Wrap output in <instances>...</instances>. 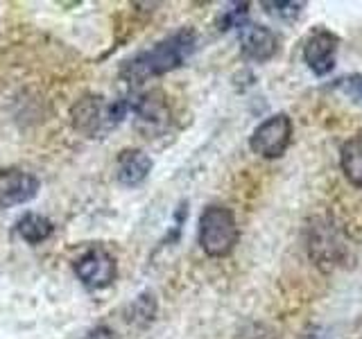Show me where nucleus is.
<instances>
[{"label":"nucleus","instance_id":"nucleus-1","mask_svg":"<svg viewBox=\"0 0 362 339\" xmlns=\"http://www.w3.org/2000/svg\"><path fill=\"white\" fill-rule=\"evenodd\" d=\"M197 48V32L190 28H181L170 37L154 43L150 50H143L120 68V77L127 84H143L147 79L165 75L184 64Z\"/></svg>","mask_w":362,"mask_h":339},{"label":"nucleus","instance_id":"nucleus-2","mask_svg":"<svg viewBox=\"0 0 362 339\" xmlns=\"http://www.w3.org/2000/svg\"><path fill=\"white\" fill-rule=\"evenodd\" d=\"M134 109V95L129 97H116V100H105L102 95H84L77 100V105L71 109L73 127L82 131L90 138L105 136L109 129L118 127V124L129 116Z\"/></svg>","mask_w":362,"mask_h":339},{"label":"nucleus","instance_id":"nucleus-3","mask_svg":"<svg viewBox=\"0 0 362 339\" xmlns=\"http://www.w3.org/2000/svg\"><path fill=\"white\" fill-rule=\"evenodd\" d=\"M240 237L233 210L224 206H206L199 218V244L211 258L229 256Z\"/></svg>","mask_w":362,"mask_h":339},{"label":"nucleus","instance_id":"nucleus-4","mask_svg":"<svg viewBox=\"0 0 362 339\" xmlns=\"http://www.w3.org/2000/svg\"><path fill=\"white\" fill-rule=\"evenodd\" d=\"M290 141H292V120L286 113H274V116L265 118L254 129L252 138H249V147H252L254 154L263 158H279L288 150Z\"/></svg>","mask_w":362,"mask_h":339},{"label":"nucleus","instance_id":"nucleus-5","mask_svg":"<svg viewBox=\"0 0 362 339\" xmlns=\"http://www.w3.org/2000/svg\"><path fill=\"white\" fill-rule=\"evenodd\" d=\"M339 48V37L331 30L317 28L303 41V61L317 77L333 73L335 54Z\"/></svg>","mask_w":362,"mask_h":339},{"label":"nucleus","instance_id":"nucleus-6","mask_svg":"<svg viewBox=\"0 0 362 339\" xmlns=\"http://www.w3.org/2000/svg\"><path fill=\"white\" fill-rule=\"evenodd\" d=\"M116 260L107 251V249L95 246L88 249V251L75 263V274L77 278L84 282L90 290H100L107 287L116 280Z\"/></svg>","mask_w":362,"mask_h":339},{"label":"nucleus","instance_id":"nucleus-7","mask_svg":"<svg viewBox=\"0 0 362 339\" xmlns=\"http://www.w3.org/2000/svg\"><path fill=\"white\" fill-rule=\"evenodd\" d=\"M39 179L23 170H0V206L11 208L37 197Z\"/></svg>","mask_w":362,"mask_h":339},{"label":"nucleus","instance_id":"nucleus-8","mask_svg":"<svg viewBox=\"0 0 362 339\" xmlns=\"http://www.w3.org/2000/svg\"><path fill=\"white\" fill-rule=\"evenodd\" d=\"M279 50L276 34L265 25L249 23L240 30V52L249 61H269Z\"/></svg>","mask_w":362,"mask_h":339},{"label":"nucleus","instance_id":"nucleus-9","mask_svg":"<svg viewBox=\"0 0 362 339\" xmlns=\"http://www.w3.org/2000/svg\"><path fill=\"white\" fill-rule=\"evenodd\" d=\"M132 113L136 116V124H139L141 129H145L147 133L163 129L170 122L168 102L161 93H158V90H150V93H143V95H134Z\"/></svg>","mask_w":362,"mask_h":339},{"label":"nucleus","instance_id":"nucleus-10","mask_svg":"<svg viewBox=\"0 0 362 339\" xmlns=\"http://www.w3.org/2000/svg\"><path fill=\"white\" fill-rule=\"evenodd\" d=\"M152 172V158L143 150H122L116 158V179L122 186H141Z\"/></svg>","mask_w":362,"mask_h":339},{"label":"nucleus","instance_id":"nucleus-11","mask_svg":"<svg viewBox=\"0 0 362 339\" xmlns=\"http://www.w3.org/2000/svg\"><path fill=\"white\" fill-rule=\"evenodd\" d=\"M339 165H342V172L349 179V184L362 188V136L344 141L342 150H339Z\"/></svg>","mask_w":362,"mask_h":339},{"label":"nucleus","instance_id":"nucleus-12","mask_svg":"<svg viewBox=\"0 0 362 339\" xmlns=\"http://www.w3.org/2000/svg\"><path fill=\"white\" fill-rule=\"evenodd\" d=\"M18 235L30 244H39L52 235V222L39 213H25L18 220Z\"/></svg>","mask_w":362,"mask_h":339},{"label":"nucleus","instance_id":"nucleus-13","mask_svg":"<svg viewBox=\"0 0 362 339\" xmlns=\"http://www.w3.org/2000/svg\"><path fill=\"white\" fill-rule=\"evenodd\" d=\"M247 16H249V3H233V5H229L222 11L218 25H220L222 32L233 30V28L243 30L247 25Z\"/></svg>","mask_w":362,"mask_h":339},{"label":"nucleus","instance_id":"nucleus-14","mask_svg":"<svg viewBox=\"0 0 362 339\" xmlns=\"http://www.w3.org/2000/svg\"><path fill=\"white\" fill-rule=\"evenodd\" d=\"M154 314H156V301L152 299V294H141V297L132 303L129 321L139 326H147L154 319Z\"/></svg>","mask_w":362,"mask_h":339},{"label":"nucleus","instance_id":"nucleus-15","mask_svg":"<svg viewBox=\"0 0 362 339\" xmlns=\"http://www.w3.org/2000/svg\"><path fill=\"white\" fill-rule=\"evenodd\" d=\"M263 7L267 9V14L283 20H294L303 11L301 3H288V0L286 3H263Z\"/></svg>","mask_w":362,"mask_h":339},{"label":"nucleus","instance_id":"nucleus-16","mask_svg":"<svg viewBox=\"0 0 362 339\" xmlns=\"http://www.w3.org/2000/svg\"><path fill=\"white\" fill-rule=\"evenodd\" d=\"M333 86L339 88V90H344L346 95L362 102V75H344V77L335 79Z\"/></svg>","mask_w":362,"mask_h":339},{"label":"nucleus","instance_id":"nucleus-17","mask_svg":"<svg viewBox=\"0 0 362 339\" xmlns=\"http://www.w3.org/2000/svg\"><path fill=\"white\" fill-rule=\"evenodd\" d=\"M84 339H116V337H113V333L107 326H98V328H93V331H88Z\"/></svg>","mask_w":362,"mask_h":339}]
</instances>
